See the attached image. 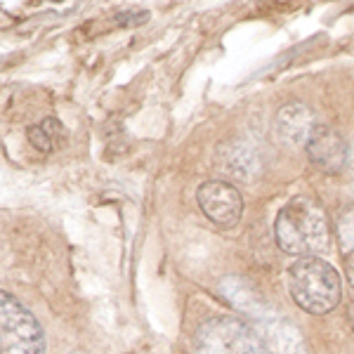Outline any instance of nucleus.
Masks as SVG:
<instances>
[{"label":"nucleus","instance_id":"obj_2","mask_svg":"<svg viewBox=\"0 0 354 354\" xmlns=\"http://www.w3.org/2000/svg\"><path fill=\"white\" fill-rule=\"evenodd\" d=\"M220 288L234 307H239L245 317L255 319L258 326L253 328L265 340L267 350L274 354H305V342H302L298 328L290 322H286L283 317H279L277 310H272L260 298L258 290L250 288V283H245L243 279L236 277H227L220 283Z\"/></svg>","mask_w":354,"mask_h":354},{"label":"nucleus","instance_id":"obj_13","mask_svg":"<svg viewBox=\"0 0 354 354\" xmlns=\"http://www.w3.org/2000/svg\"><path fill=\"white\" fill-rule=\"evenodd\" d=\"M345 274H347V281H350V286L354 288V253H350L345 258Z\"/></svg>","mask_w":354,"mask_h":354},{"label":"nucleus","instance_id":"obj_10","mask_svg":"<svg viewBox=\"0 0 354 354\" xmlns=\"http://www.w3.org/2000/svg\"><path fill=\"white\" fill-rule=\"evenodd\" d=\"M222 151L227 153V156L222 158V165H225L232 175H239V177H243L245 182H250L248 177L253 175V168H255L253 153L248 149H243V147H225Z\"/></svg>","mask_w":354,"mask_h":354},{"label":"nucleus","instance_id":"obj_8","mask_svg":"<svg viewBox=\"0 0 354 354\" xmlns=\"http://www.w3.org/2000/svg\"><path fill=\"white\" fill-rule=\"evenodd\" d=\"M317 118L310 106H305L302 102H288L277 111V130L281 135L283 142L293 147H307L310 137L317 130Z\"/></svg>","mask_w":354,"mask_h":354},{"label":"nucleus","instance_id":"obj_14","mask_svg":"<svg viewBox=\"0 0 354 354\" xmlns=\"http://www.w3.org/2000/svg\"><path fill=\"white\" fill-rule=\"evenodd\" d=\"M347 319H350V324H352V328H354V302L350 305V310H347Z\"/></svg>","mask_w":354,"mask_h":354},{"label":"nucleus","instance_id":"obj_9","mask_svg":"<svg viewBox=\"0 0 354 354\" xmlns=\"http://www.w3.org/2000/svg\"><path fill=\"white\" fill-rule=\"evenodd\" d=\"M26 137H28V142H31V147L48 153V151H53L57 147V142L64 137V128H62V123L57 121V118H43L41 123L31 125V128L26 130Z\"/></svg>","mask_w":354,"mask_h":354},{"label":"nucleus","instance_id":"obj_6","mask_svg":"<svg viewBox=\"0 0 354 354\" xmlns=\"http://www.w3.org/2000/svg\"><path fill=\"white\" fill-rule=\"evenodd\" d=\"M196 201L201 205L203 215L213 225L222 227V230H230V227L239 225L243 215V198L241 192L236 189L230 182L222 180H208L198 187Z\"/></svg>","mask_w":354,"mask_h":354},{"label":"nucleus","instance_id":"obj_7","mask_svg":"<svg viewBox=\"0 0 354 354\" xmlns=\"http://www.w3.org/2000/svg\"><path fill=\"white\" fill-rule=\"evenodd\" d=\"M305 151L314 168H319L326 175L340 173L347 165V156H350L345 137L335 128H328V125H324V123L317 125L314 135L310 137V142H307Z\"/></svg>","mask_w":354,"mask_h":354},{"label":"nucleus","instance_id":"obj_12","mask_svg":"<svg viewBox=\"0 0 354 354\" xmlns=\"http://www.w3.org/2000/svg\"><path fill=\"white\" fill-rule=\"evenodd\" d=\"M147 17H149V12H135V10H125V12H118L116 15V21L123 26H135L140 24V21H145Z\"/></svg>","mask_w":354,"mask_h":354},{"label":"nucleus","instance_id":"obj_3","mask_svg":"<svg viewBox=\"0 0 354 354\" xmlns=\"http://www.w3.org/2000/svg\"><path fill=\"white\" fill-rule=\"evenodd\" d=\"M288 293L307 314H328L340 302V274L322 258H300L288 267Z\"/></svg>","mask_w":354,"mask_h":354},{"label":"nucleus","instance_id":"obj_11","mask_svg":"<svg viewBox=\"0 0 354 354\" xmlns=\"http://www.w3.org/2000/svg\"><path fill=\"white\" fill-rule=\"evenodd\" d=\"M335 239L342 253H354V203L345 205L335 218Z\"/></svg>","mask_w":354,"mask_h":354},{"label":"nucleus","instance_id":"obj_5","mask_svg":"<svg viewBox=\"0 0 354 354\" xmlns=\"http://www.w3.org/2000/svg\"><path fill=\"white\" fill-rule=\"evenodd\" d=\"M45 333L36 314L8 290H0V352L45 354Z\"/></svg>","mask_w":354,"mask_h":354},{"label":"nucleus","instance_id":"obj_15","mask_svg":"<svg viewBox=\"0 0 354 354\" xmlns=\"http://www.w3.org/2000/svg\"><path fill=\"white\" fill-rule=\"evenodd\" d=\"M73 354H83V352H73Z\"/></svg>","mask_w":354,"mask_h":354},{"label":"nucleus","instance_id":"obj_1","mask_svg":"<svg viewBox=\"0 0 354 354\" xmlns=\"http://www.w3.org/2000/svg\"><path fill=\"white\" fill-rule=\"evenodd\" d=\"M328 215L312 196H295L279 210L274 239L279 248L295 258H317L328 245Z\"/></svg>","mask_w":354,"mask_h":354},{"label":"nucleus","instance_id":"obj_4","mask_svg":"<svg viewBox=\"0 0 354 354\" xmlns=\"http://www.w3.org/2000/svg\"><path fill=\"white\" fill-rule=\"evenodd\" d=\"M196 354H270L260 333L241 317H213L196 330Z\"/></svg>","mask_w":354,"mask_h":354}]
</instances>
